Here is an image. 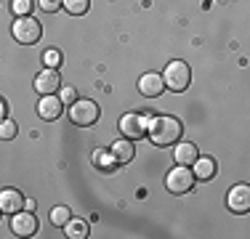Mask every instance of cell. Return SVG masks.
Wrapping results in <instances>:
<instances>
[{
	"label": "cell",
	"instance_id": "1",
	"mask_svg": "<svg viewBox=\"0 0 250 239\" xmlns=\"http://www.w3.org/2000/svg\"><path fill=\"white\" fill-rule=\"evenodd\" d=\"M181 122L170 115H157L149 117V125H146V136L154 146H173L176 141H181Z\"/></svg>",
	"mask_w": 250,
	"mask_h": 239
},
{
	"label": "cell",
	"instance_id": "2",
	"mask_svg": "<svg viewBox=\"0 0 250 239\" xmlns=\"http://www.w3.org/2000/svg\"><path fill=\"white\" fill-rule=\"evenodd\" d=\"M11 35H14V40L21 43V45H35L40 38H43V24L35 19L32 14L29 16H16L14 27H11Z\"/></svg>",
	"mask_w": 250,
	"mask_h": 239
},
{
	"label": "cell",
	"instance_id": "3",
	"mask_svg": "<svg viewBox=\"0 0 250 239\" xmlns=\"http://www.w3.org/2000/svg\"><path fill=\"white\" fill-rule=\"evenodd\" d=\"M101 117V109L96 101H88V99H77L69 104V120L77 125V128H91L96 125Z\"/></svg>",
	"mask_w": 250,
	"mask_h": 239
},
{
	"label": "cell",
	"instance_id": "4",
	"mask_svg": "<svg viewBox=\"0 0 250 239\" xmlns=\"http://www.w3.org/2000/svg\"><path fill=\"white\" fill-rule=\"evenodd\" d=\"M163 82L165 88H170L173 93H181L189 88V82H192V67H189L187 61H170L168 67H165V75H163Z\"/></svg>",
	"mask_w": 250,
	"mask_h": 239
},
{
	"label": "cell",
	"instance_id": "5",
	"mask_svg": "<svg viewBox=\"0 0 250 239\" xmlns=\"http://www.w3.org/2000/svg\"><path fill=\"white\" fill-rule=\"evenodd\" d=\"M192 186H194V176L187 165H176L173 170L165 176V189H168L170 194H187V191H192Z\"/></svg>",
	"mask_w": 250,
	"mask_h": 239
},
{
	"label": "cell",
	"instance_id": "6",
	"mask_svg": "<svg viewBox=\"0 0 250 239\" xmlns=\"http://www.w3.org/2000/svg\"><path fill=\"white\" fill-rule=\"evenodd\" d=\"M146 125H149V117L136 115V112H128V115L120 117V130L128 141H139L146 139Z\"/></svg>",
	"mask_w": 250,
	"mask_h": 239
},
{
	"label": "cell",
	"instance_id": "7",
	"mask_svg": "<svg viewBox=\"0 0 250 239\" xmlns=\"http://www.w3.org/2000/svg\"><path fill=\"white\" fill-rule=\"evenodd\" d=\"M226 205H229L231 213L245 215L250 210V186L248 183H237V186H231L229 194H226Z\"/></svg>",
	"mask_w": 250,
	"mask_h": 239
},
{
	"label": "cell",
	"instance_id": "8",
	"mask_svg": "<svg viewBox=\"0 0 250 239\" xmlns=\"http://www.w3.org/2000/svg\"><path fill=\"white\" fill-rule=\"evenodd\" d=\"M11 231L16 237H35L38 234V218L32 215V210H19L11 215Z\"/></svg>",
	"mask_w": 250,
	"mask_h": 239
},
{
	"label": "cell",
	"instance_id": "9",
	"mask_svg": "<svg viewBox=\"0 0 250 239\" xmlns=\"http://www.w3.org/2000/svg\"><path fill=\"white\" fill-rule=\"evenodd\" d=\"M59 88H62V75H59V69L48 67L35 77V91L40 96H53V93H59Z\"/></svg>",
	"mask_w": 250,
	"mask_h": 239
},
{
	"label": "cell",
	"instance_id": "10",
	"mask_svg": "<svg viewBox=\"0 0 250 239\" xmlns=\"http://www.w3.org/2000/svg\"><path fill=\"white\" fill-rule=\"evenodd\" d=\"M38 115H40V120H45V122H53V120H59V117L64 115V104H62V99H59L56 93H53V96H40Z\"/></svg>",
	"mask_w": 250,
	"mask_h": 239
},
{
	"label": "cell",
	"instance_id": "11",
	"mask_svg": "<svg viewBox=\"0 0 250 239\" xmlns=\"http://www.w3.org/2000/svg\"><path fill=\"white\" fill-rule=\"evenodd\" d=\"M139 91H141V96H146V99H157V96H163V91H165L163 75H157V72H146V75H141Z\"/></svg>",
	"mask_w": 250,
	"mask_h": 239
},
{
	"label": "cell",
	"instance_id": "12",
	"mask_svg": "<svg viewBox=\"0 0 250 239\" xmlns=\"http://www.w3.org/2000/svg\"><path fill=\"white\" fill-rule=\"evenodd\" d=\"M19 210H24V194L16 191V189H3L0 191V213L14 215Z\"/></svg>",
	"mask_w": 250,
	"mask_h": 239
},
{
	"label": "cell",
	"instance_id": "13",
	"mask_svg": "<svg viewBox=\"0 0 250 239\" xmlns=\"http://www.w3.org/2000/svg\"><path fill=\"white\" fill-rule=\"evenodd\" d=\"M216 173H218V165H216V159H213V157H197L192 162L194 181H210Z\"/></svg>",
	"mask_w": 250,
	"mask_h": 239
},
{
	"label": "cell",
	"instance_id": "14",
	"mask_svg": "<svg viewBox=\"0 0 250 239\" xmlns=\"http://www.w3.org/2000/svg\"><path fill=\"white\" fill-rule=\"evenodd\" d=\"M173 146H176V149H173V157H176L178 165H187V167H189L194 159L200 157V149L194 146L192 141H176Z\"/></svg>",
	"mask_w": 250,
	"mask_h": 239
},
{
	"label": "cell",
	"instance_id": "15",
	"mask_svg": "<svg viewBox=\"0 0 250 239\" xmlns=\"http://www.w3.org/2000/svg\"><path fill=\"white\" fill-rule=\"evenodd\" d=\"M109 152H112V157L117 159V165H128L130 159H133V154H136V146H133V141L120 139V141H115L109 146Z\"/></svg>",
	"mask_w": 250,
	"mask_h": 239
},
{
	"label": "cell",
	"instance_id": "16",
	"mask_svg": "<svg viewBox=\"0 0 250 239\" xmlns=\"http://www.w3.org/2000/svg\"><path fill=\"white\" fill-rule=\"evenodd\" d=\"M64 234H67L69 239H85L88 237V223L80 218H69L67 226H64Z\"/></svg>",
	"mask_w": 250,
	"mask_h": 239
},
{
	"label": "cell",
	"instance_id": "17",
	"mask_svg": "<svg viewBox=\"0 0 250 239\" xmlns=\"http://www.w3.org/2000/svg\"><path fill=\"white\" fill-rule=\"evenodd\" d=\"M93 165H99L101 170H106V173H115L117 159L112 157V152H109V149H99V152L93 154Z\"/></svg>",
	"mask_w": 250,
	"mask_h": 239
},
{
	"label": "cell",
	"instance_id": "18",
	"mask_svg": "<svg viewBox=\"0 0 250 239\" xmlns=\"http://www.w3.org/2000/svg\"><path fill=\"white\" fill-rule=\"evenodd\" d=\"M69 218H72V210H69L67 205H59V207H53V210H51V223L56 226V229H64Z\"/></svg>",
	"mask_w": 250,
	"mask_h": 239
},
{
	"label": "cell",
	"instance_id": "19",
	"mask_svg": "<svg viewBox=\"0 0 250 239\" xmlns=\"http://www.w3.org/2000/svg\"><path fill=\"white\" fill-rule=\"evenodd\" d=\"M62 8L72 16H83L88 8H91V0H62Z\"/></svg>",
	"mask_w": 250,
	"mask_h": 239
},
{
	"label": "cell",
	"instance_id": "20",
	"mask_svg": "<svg viewBox=\"0 0 250 239\" xmlns=\"http://www.w3.org/2000/svg\"><path fill=\"white\" fill-rule=\"evenodd\" d=\"M16 133H19V125L14 122V120H0V141H14Z\"/></svg>",
	"mask_w": 250,
	"mask_h": 239
},
{
	"label": "cell",
	"instance_id": "21",
	"mask_svg": "<svg viewBox=\"0 0 250 239\" xmlns=\"http://www.w3.org/2000/svg\"><path fill=\"white\" fill-rule=\"evenodd\" d=\"M32 0H11V11H14V16H29L32 14Z\"/></svg>",
	"mask_w": 250,
	"mask_h": 239
},
{
	"label": "cell",
	"instance_id": "22",
	"mask_svg": "<svg viewBox=\"0 0 250 239\" xmlns=\"http://www.w3.org/2000/svg\"><path fill=\"white\" fill-rule=\"evenodd\" d=\"M59 99H62V104L64 106H69V104H72V101H77V91H75V88L72 85H62V88H59Z\"/></svg>",
	"mask_w": 250,
	"mask_h": 239
},
{
	"label": "cell",
	"instance_id": "23",
	"mask_svg": "<svg viewBox=\"0 0 250 239\" xmlns=\"http://www.w3.org/2000/svg\"><path fill=\"white\" fill-rule=\"evenodd\" d=\"M40 11L43 14H56V11H62V0H38Z\"/></svg>",
	"mask_w": 250,
	"mask_h": 239
},
{
	"label": "cell",
	"instance_id": "24",
	"mask_svg": "<svg viewBox=\"0 0 250 239\" xmlns=\"http://www.w3.org/2000/svg\"><path fill=\"white\" fill-rule=\"evenodd\" d=\"M45 64H48L51 69H56L59 64H62V53H59V51H48V53H45Z\"/></svg>",
	"mask_w": 250,
	"mask_h": 239
},
{
	"label": "cell",
	"instance_id": "25",
	"mask_svg": "<svg viewBox=\"0 0 250 239\" xmlns=\"http://www.w3.org/2000/svg\"><path fill=\"white\" fill-rule=\"evenodd\" d=\"M5 115H8V106H5V101L0 99V120H5Z\"/></svg>",
	"mask_w": 250,
	"mask_h": 239
},
{
	"label": "cell",
	"instance_id": "26",
	"mask_svg": "<svg viewBox=\"0 0 250 239\" xmlns=\"http://www.w3.org/2000/svg\"><path fill=\"white\" fill-rule=\"evenodd\" d=\"M35 207H38V205H35V199H24V210H35Z\"/></svg>",
	"mask_w": 250,
	"mask_h": 239
}]
</instances>
